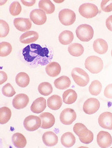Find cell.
I'll return each mask as SVG.
<instances>
[{
  "mask_svg": "<svg viewBox=\"0 0 112 148\" xmlns=\"http://www.w3.org/2000/svg\"><path fill=\"white\" fill-rule=\"evenodd\" d=\"M93 49L98 54H104L108 49L107 42L102 38H98L93 42Z\"/></svg>",
  "mask_w": 112,
  "mask_h": 148,
  "instance_id": "19",
  "label": "cell"
},
{
  "mask_svg": "<svg viewBox=\"0 0 112 148\" xmlns=\"http://www.w3.org/2000/svg\"><path fill=\"white\" fill-rule=\"evenodd\" d=\"M12 46L8 42H2L0 43V56L6 57L11 54Z\"/></svg>",
  "mask_w": 112,
  "mask_h": 148,
  "instance_id": "34",
  "label": "cell"
},
{
  "mask_svg": "<svg viewBox=\"0 0 112 148\" xmlns=\"http://www.w3.org/2000/svg\"><path fill=\"white\" fill-rule=\"evenodd\" d=\"M12 117V111L6 107H3L0 108V124H5L8 122Z\"/></svg>",
  "mask_w": 112,
  "mask_h": 148,
  "instance_id": "30",
  "label": "cell"
},
{
  "mask_svg": "<svg viewBox=\"0 0 112 148\" xmlns=\"http://www.w3.org/2000/svg\"><path fill=\"white\" fill-rule=\"evenodd\" d=\"M106 26L108 30L112 32V15L108 16L106 20Z\"/></svg>",
  "mask_w": 112,
  "mask_h": 148,
  "instance_id": "42",
  "label": "cell"
},
{
  "mask_svg": "<svg viewBox=\"0 0 112 148\" xmlns=\"http://www.w3.org/2000/svg\"><path fill=\"white\" fill-rule=\"evenodd\" d=\"M47 107L51 110H57L62 105V100L60 96L57 95H54L47 99Z\"/></svg>",
  "mask_w": 112,
  "mask_h": 148,
  "instance_id": "20",
  "label": "cell"
},
{
  "mask_svg": "<svg viewBox=\"0 0 112 148\" xmlns=\"http://www.w3.org/2000/svg\"><path fill=\"white\" fill-rule=\"evenodd\" d=\"M41 119V126L40 127L44 129H50L55 124V117L51 113L44 112L39 115Z\"/></svg>",
  "mask_w": 112,
  "mask_h": 148,
  "instance_id": "13",
  "label": "cell"
},
{
  "mask_svg": "<svg viewBox=\"0 0 112 148\" xmlns=\"http://www.w3.org/2000/svg\"><path fill=\"white\" fill-rule=\"evenodd\" d=\"M38 91L41 95L44 96H48L53 91V88L51 84L48 82L41 83L38 87Z\"/></svg>",
  "mask_w": 112,
  "mask_h": 148,
  "instance_id": "32",
  "label": "cell"
},
{
  "mask_svg": "<svg viewBox=\"0 0 112 148\" xmlns=\"http://www.w3.org/2000/svg\"><path fill=\"white\" fill-rule=\"evenodd\" d=\"M104 95L107 98L112 99V84H108L104 90Z\"/></svg>",
  "mask_w": 112,
  "mask_h": 148,
  "instance_id": "40",
  "label": "cell"
},
{
  "mask_svg": "<svg viewBox=\"0 0 112 148\" xmlns=\"http://www.w3.org/2000/svg\"><path fill=\"white\" fill-rule=\"evenodd\" d=\"M77 37L82 42H89L94 36V30L92 26L87 24H82L76 30Z\"/></svg>",
  "mask_w": 112,
  "mask_h": 148,
  "instance_id": "3",
  "label": "cell"
},
{
  "mask_svg": "<svg viewBox=\"0 0 112 148\" xmlns=\"http://www.w3.org/2000/svg\"><path fill=\"white\" fill-rule=\"evenodd\" d=\"M101 90H102V84L98 80H94L89 87V93L95 96H98L100 94Z\"/></svg>",
  "mask_w": 112,
  "mask_h": 148,
  "instance_id": "33",
  "label": "cell"
},
{
  "mask_svg": "<svg viewBox=\"0 0 112 148\" xmlns=\"http://www.w3.org/2000/svg\"><path fill=\"white\" fill-rule=\"evenodd\" d=\"M111 57H112V50H111Z\"/></svg>",
  "mask_w": 112,
  "mask_h": 148,
  "instance_id": "44",
  "label": "cell"
},
{
  "mask_svg": "<svg viewBox=\"0 0 112 148\" xmlns=\"http://www.w3.org/2000/svg\"><path fill=\"white\" fill-rule=\"evenodd\" d=\"M76 113L72 108H66L63 110L60 115V121L62 124L71 125L76 119Z\"/></svg>",
  "mask_w": 112,
  "mask_h": 148,
  "instance_id": "9",
  "label": "cell"
},
{
  "mask_svg": "<svg viewBox=\"0 0 112 148\" xmlns=\"http://www.w3.org/2000/svg\"><path fill=\"white\" fill-rule=\"evenodd\" d=\"M100 103L99 100L94 98H90L84 103L83 109L84 112L86 114L92 115L99 110Z\"/></svg>",
  "mask_w": 112,
  "mask_h": 148,
  "instance_id": "8",
  "label": "cell"
},
{
  "mask_svg": "<svg viewBox=\"0 0 112 148\" xmlns=\"http://www.w3.org/2000/svg\"><path fill=\"white\" fill-rule=\"evenodd\" d=\"M59 19L65 26L71 25L75 22L76 16L74 12L69 9H63L59 13Z\"/></svg>",
  "mask_w": 112,
  "mask_h": 148,
  "instance_id": "6",
  "label": "cell"
},
{
  "mask_svg": "<svg viewBox=\"0 0 112 148\" xmlns=\"http://www.w3.org/2000/svg\"><path fill=\"white\" fill-rule=\"evenodd\" d=\"M38 38V34L35 31H28L20 37V41L22 44H29L33 43Z\"/></svg>",
  "mask_w": 112,
  "mask_h": 148,
  "instance_id": "18",
  "label": "cell"
},
{
  "mask_svg": "<svg viewBox=\"0 0 112 148\" xmlns=\"http://www.w3.org/2000/svg\"><path fill=\"white\" fill-rule=\"evenodd\" d=\"M22 6L18 1H14L10 6V12L13 16H17L22 12Z\"/></svg>",
  "mask_w": 112,
  "mask_h": 148,
  "instance_id": "35",
  "label": "cell"
},
{
  "mask_svg": "<svg viewBox=\"0 0 112 148\" xmlns=\"http://www.w3.org/2000/svg\"><path fill=\"white\" fill-rule=\"evenodd\" d=\"M2 93L7 97H12L16 94V91L10 83H7L2 88Z\"/></svg>",
  "mask_w": 112,
  "mask_h": 148,
  "instance_id": "37",
  "label": "cell"
},
{
  "mask_svg": "<svg viewBox=\"0 0 112 148\" xmlns=\"http://www.w3.org/2000/svg\"><path fill=\"white\" fill-rule=\"evenodd\" d=\"M43 143L45 146L52 147L57 144L58 137L52 131L45 132L42 136Z\"/></svg>",
  "mask_w": 112,
  "mask_h": 148,
  "instance_id": "17",
  "label": "cell"
},
{
  "mask_svg": "<svg viewBox=\"0 0 112 148\" xmlns=\"http://www.w3.org/2000/svg\"><path fill=\"white\" fill-rule=\"evenodd\" d=\"M47 107V101L44 98L39 97L33 102L30 107L31 111L35 114H40Z\"/></svg>",
  "mask_w": 112,
  "mask_h": 148,
  "instance_id": "16",
  "label": "cell"
},
{
  "mask_svg": "<svg viewBox=\"0 0 112 148\" xmlns=\"http://www.w3.org/2000/svg\"><path fill=\"white\" fill-rule=\"evenodd\" d=\"M73 130L79 138H82L86 136L89 131L86 127L81 123H76L73 127Z\"/></svg>",
  "mask_w": 112,
  "mask_h": 148,
  "instance_id": "31",
  "label": "cell"
},
{
  "mask_svg": "<svg viewBox=\"0 0 112 148\" xmlns=\"http://www.w3.org/2000/svg\"><path fill=\"white\" fill-rule=\"evenodd\" d=\"M14 25L16 29L20 32H28L31 27V21L28 18H17L14 20Z\"/></svg>",
  "mask_w": 112,
  "mask_h": 148,
  "instance_id": "15",
  "label": "cell"
},
{
  "mask_svg": "<svg viewBox=\"0 0 112 148\" xmlns=\"http://www.w3.org/2000/svg\"><path fill=\"white\" fill-rule=\"evenodd\" d=\"M7 79H8V76H7L6 73L3 71H0V84L4 83Z\"/></svg>",
  "mask_w": 112,
  "mask_h": 148,
  "instance_id": "41",
  "label": "cell"
},
{
  "mask_svg": "<svg viewBox=\"0 0 112 148\" xmlns=\"http://www.w3.org/2000/svg\"><path fill=\"white\" fill-rule=\"evenodd\" d=\"M30 20L37 25H42L47 21L46 13L40 9H35L30 12Z\"/></svg>",
  "mask_w": 112,
  "mask_h": 148,
  "instance_id": "10",
  "label": "cell"
},
{
  "mask_svg": "<svg viewBox=\"0 0 112 148\" xmlns=\"http://www.w3.org/2000/svg\"><path fill=\"white\" fill-rule=\"evenodd\" d=\"M97 143L101 148H107L112 144V137L110 133L106 131H100L97 135Z\"/></svg>",
  "mask_w": 112,
  "mask_h": 148,
  "instance_id": "11",
  "label": "cell"
},
{
  "mask_svg": "<svg viewBox=\"0 0 112 148\" xmlns=\"http://www.w3.org/2000/svg\"><path fill=\"white\" fill-rule=\"evenodd\" d=\"M29 102V98L27 95L23 93H20L16 95L13 100V107L20 110L25 108Z\"/></svg>",
  "mask_w": 112,
  "mask_h": 148,
  "instance_id": "12",
  "label": "cell"
},
{
  "mask_svg": "<svg viewBox=\"0 0 112 148\" xmlns=\"http://www.w3.org/2000/svg\"><path fill=\"white\" fill-rule=\"evenodd\" d=\"M38 7L46 14H52L55 11V5L50 0H41L38 3Z\"/></svg>",
  "mask_w": 112,
  "mask_h": 148,
  "instance_id": "26",
  "label": "cell"
},
{
  "mask_svg": "<svg viewBox=\"0 0 112 148\" xmlns=\"http://www.w3.org/2000/svg\"><path fill=\"white\" fill-rule=\"evenodd\" d=\"M71 82L68 76H62L54 81V85L58 90H66L71 86Z\"/></svg>",
  "mask_w": 112,
  "mask_h": 148,
  "instance_id": "22",
  "label": "cell"
},
{
  "mask_svg": "<svg viewBox=\"0 0 112 148\" xmlns=\"http://www.w3.org/2000/svg\"><path fill=\"white\" fill-rule=\"evenodd\" d=\"M101 8L104 12H112V0H103L101 1Z\"/></svg>",
  "mask_w": 112,
  "mask_h": 148,
  "instance_id": "38",
  "label": "cell"
},
{
  "mask_svg": "<svg viewBox=\"0 0 112 148\" xmlns=\"http://www.w3.org/2000/svg\"><path fill=\"white\" fill-rule=\"evenodd\" d=\"M79 139L80 140V141H81L82 143L87 144H89L93 141L94 139V136H93V132L89 130L88 133L87 134V135L86 136L82 137V138H79Z\"/></svg>",
  "mask_w": 112,
  "mask_h": 148,
  "instance_id": "39",
  "label": "cell"
},
{
  "mask_svg": "<svg viewBox=\"0 0 112 148\" xmlns=\"http://www.w3.org/2000/svg\"><path fill=\"white\" fill-rule=\"evenodd\" d=\"M85 68L93 74H98L102 71L103 68V60L96 56H92L85 61Z\"/></svg>",
  "mask_w": 112,
  "mask_h": 148,
  "instance_id": "2",
  "label": "cell"
},
{
  "mask_svg": "<svg viewBox=\"0 0 112 148\" xmlns=\"http://www.w3.org/2000/svg\"><path fill=\"white\" fill-rule=\"evenodd\" d=\"M100 127L108 130H112V113L105 112L101 114L98 118Z\"/></svg>",
  "mask_w": 112,
  "mask_h": 148,
  "instance_id": "14",
  "label": "cell"
},
{
  "mask_svg": "<svg viewBox=\"0 0 112 148\" xmlns=\"http://www.w3.org/2000/svg\"><path fill=\"white\" fill-rule=\"evenodd\" d=\"M71 76L74 82L79 86H86L89 82L88 74L81 68H75L73 69Z\"/></svg>",
  "mask_w": 112,
  "mask_h": 148,
  "instance_id": "4",
  "label": "cell"
},
{
  "mask_svg": "<svg viewBox=\"0 0 112 148\" xmlns=\"http://www.w3.org/2000/svg\"><path fill=\"white\" fill-rule=\"evenodd\" d=\"M69 53L74 57H79L83 55L84 52V47L81 44L78 43H72L68 47Z\"/></svg>",
  "mask_w": 112,
  "mask_h": 148,
  "instance_id": "28",
  "label": "cell"
},
{
  "mask_svg": "<svg viewBox=\"0 0 112 148\" xmlns=\"http://www.w3.org/2000/svg\"><path fill=\"white\" fill-rule=\"evenodd\" d=\"M41 119L39 117L35 115H29L27 117L23 122L25 129L29 131L32 132L37 130L41 126Z\"/></svg>",
  "mask_w": 112,
  "mask_h": 148,
  "instance_id": "7",
  "label": "cell"
},
{
  "mask_svg": "<svg viewBox=\"0 0 112 148\" xmlns=\"http://www.w3.org/2000/svg\"><path fill=\"white\" fill-rule=\"evenodd\" d=\"M61 144L65 147H71L75 144L76 138L72 132H66L61 136Z\"/></svg>",
  "mask_w": 112,
  "mask_h": 148,
  "instance_id": "23",
  "label": "cell"
},
{
  "mask_svg": "<svg viewBox=\"0 0 112 148\" xmlns=\"http://www.w3.org/2000/svg\"><path fill=\"white\" fill-rule=\"evenodd\" d=\"M15 81L18 86L22 88H25L29 84L30 77L26 73L21 72L16 75Z\"/></svg>",
  "mask_w": 112,
  "mask_h": 148,
  "instance_id": "29",
  "label": "cell"
},
{
  "mask_svg": "<svg viewBox=\"0 0 112 148\" xmlns=\"http://www.w3.org/2000/svg\"><path fill=\"white\" fill-rule=\"evenodd\" d=\"M22 3L25 6H31L35 4L36 1H35V0H33V1H32V0H30V1H24V0H22Z\"/></svg>",
  "mask_w": 112,
  "mask_h": 148,
  "instance_id": "43",
  "label": "cell"
},
{
  "mask_svg": "<svg viewBox=\"0 0 112 148\" xmlns=\"http://www.w3.org/2000/svg\"><path fill=\"white\" fill-rule=\"evenodd\" d=\"M74 40V35L71 31L64 30L59 36V40L62 45L70 44Z\"/></svg>",
  "mask_w": 112,
  "mask_h": 148,
  "instance_id": "27",
  "label": "cell"
},
{
  "mask_svg": "<svg viewBox=\"0 0 112 148\" xmlns=\"http://www.w3.org/2000/svg\"><path fill=\"white\" fill-rule=\"evenodd\" d=\"M99 12L98 8L93 3H84L79 6V13L86 18H92Z\"/></svg>",
  "mask_w": 112,
  "mask_h": 148,
  "instance_id": "5",
  "label": "cell"
},
{
  "mask_svg": "<svg viewBox=\"0 0 112 148\" xmlns=\"http://www.w3.org/2000/svg\"><path fill=\"white\" fill-rule=\"evenodd\" d=\"M77 98H78V95L74 90L72 89L66 90L62 95L63 101L68 105H71L74 103Z\"/></svg>",
  "mask_w": 112,
  "mask_h": 148,
  "instance_id": "24",
  "label": "cell"
},
{
  "mask_svg": "<svg viewBox=\"0 0 112 148\" xmlns=\"http://www.w3.org/2000/svg\"><path fill=\"white\" fill-rule=\"evenodd\" d=\"M12 143L16 147L23 148L27 145V139L22 134L17 132L14 134L12 136Z\"/></svg>",
  "mask_w": 112,
  "mask_h": 148,
  "instance_id": "25",
  "label": "cell"
},
{
  "mask_svg": "<svg viewBox=\"0 0 112 148\" xmlns=\"http://www.w3.org/2000/svg\"><path fill=\"white\" fill-rule=\"evenodd\" d=\"M48 76L51 77H55L60 74L61 71V67L59 63L56 62H52L48 63L45 68Z\"/></svg>",
  "mask_w": 112,
  "mask_h": 148,
  "instance_id": "21",
  "label": "cell"
},
{
  "mask_svg": "<svg viewBox=\"0 0 112 148\" xmlns=\"http://www.w3.org/2000/svg\"><path fill=\"white\" fill-rule=\"evenodd\" d=\"M22 54L26 61L42 66L48 64L52 58L47 47L43 48L41 45L36 44L27 45L23 49Z\"/></svg>",
  "mask_w": 112,
  "mask_h": 148,
  "instance_id": "1",
  "label": "cell"
},
{
  "mask_svg": "<svg viewBox=\"0 0 112 148\" xmlns=\"http://www.w3.org/2000/svg\"><path fill=\"white\" fill-rule=\"evenodd\" d=\"M10 32V27L8 23L6 22L5 20H0V37H5Z\"/></svg>",
  "mask_w": 112,
  "mask_h": 148,
  "instance_id": "36",
  "label": "cell"
}]
</instances>
